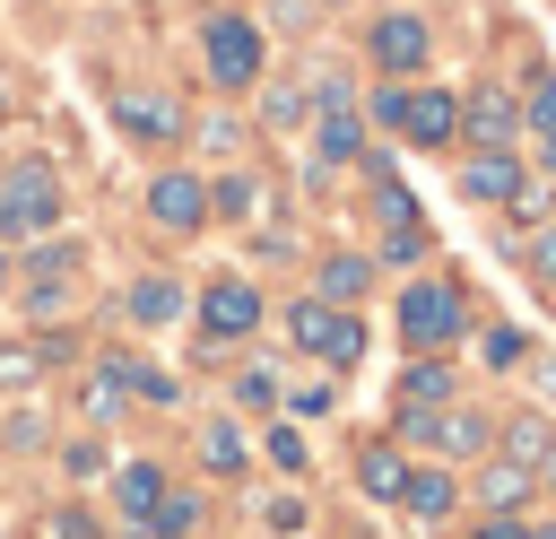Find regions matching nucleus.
I'll use <instances>...</instances> for the list:
<instances>
[{
	"instance_id": "f257e3e1",
	"label": "nucleus",
	"mask_w": 556,
	"mask_h": 539,
	"mask_svg": "<svg viewBox=\"0 0 556 539\" xmlns=\"http://www.w3.org/2000/svg\"><path fill=\"white\" fill-rule=\"evenodd\" d=\"M391 322H400V339H408L417 356H460V339H469L478 304H469V287H460V278L417 270V278L391 296Z\"/></svg>"
},
{
	"instance_id": "f03ea898",
	"label": "nucleus",
	"mask_w": 556,
	"mask_h": 539,
	"mask_svg": "<svg viewBox=\"0 0 556 539\" xmlns=\"http://www.w3.org/2000/svg\"><path fill=\"white\" fill-rule=\"evenodd\" d=\"M61 217H70V191H61L52 156H9L0 165V243L26 252L43 235H61Z\"/></svg>"
},
{
	"instance_id": "7ed1b4c3",
	"label": "nucleus",
	"mask_w": 556,
	"mask_h": 539,
	"mask_svg": "<svg viewBox=\"0 0 556 539\" xmlns=\"http://www.w3.org/2000/svg\"><path fill=\"white\" fill-rule=\"evenodd\" d=\"M200 61H208V87H217L226 104H243V96L261 87V70H269V35H261V17H243V9H208V17H200Z\"/></svg>"
},
{
	"instance_id": "20e7f679",
	"label": "nucleus",
	"mask_w": 556,
	"mask_h": 539,
	"mask_svg": "<svg viewBox=\"0 0 556 539\" xmlns=\"http://www.w3.org/2000/svg\"><path fill=\"white\" fill-rule=\"evenodd\" d=\"M287 348H295V356H313L321 374H356V365H365V348H374V330H365V313H348V304L295 296V304H287Z\"/></svg>"
},
{
	"instance_id": "39448f33",
	"label": "nucleus",
	"mask_w": 556,
	"mask_h": 539,
	"mask_svg": "<svg viewBox=\"0 0 556 539\" xmlns=\"http://www.w3.org/2000/svg\"><path fill=\"white\" fill-rule=\"evenodd\" d=\"M113 130L130 139V148H148V156H174L182 139H191V104L174 96V87H156V78H130V87H113Z\"/></svg>"
},
{
	"instance_id": "423d86ee",
	"label": "nucleus",
	"mask_w": 556,
	"mask_h": 539,
	"mask_svg": "<svg viewBox=\"0 0 556 539\" xmlns=\"http://www.w3.org/2000/svg\"><path fill=\"white\" fill-rule=\"evenodd\" d=\"M452 183H460V200H478V209H504V226H530V217H547V200L530 191V165H521L513 148H469Z\"/></svg>"
},
{
	"instance_id": "0eeeda50",
	"label": "nucleus",
	"mask_w": 556,
	"mask_h": 539,
	"mask_svg": "<svg viewBox=\"0 0 556 539\" xmlns=\"http://www.w3.org/2000/svg\"><path fill=\"white\" fill-rule=\"evenodd\" d=\"M374 209H382V270H417L426 261V217H417V200H408V183L374 156Z\"/></svg>"
},
{
	"instance_id": "6e6552de",
	"label": "nucleus",
	"mask_w": 556,
	"mask_h": 539,
	"mask_svg": "<svg viewBox=\"0 0 556 539\" xmlns=\"http://www.w3.org/2000/svg\"><path fill=\"white\" fill-rule=\"evenodd\" d=\"M426 52H434V35H426V17H417V9H382V17L365 26V61H374L382 78H417V70H426Z\"/></svg>"
},
{
	"instance_id": "1a4fd4ad",
	"label": "nucleus",
	"mask_w": 556,
	"mask_h": 539,
	"mask_svg": "<svg viewBox=\"0 0 556 539\" xmlns=\"http://www.w3.org/2000/svg\"><path fill=\"white\" fill-rule=\"evenodd\" d=\"M148 226H165V235H208V174H191V165L148 174Z\"/></svg>"
},
{
	"instance_id": "9d476101",
	"label": "nucleus",
	"mask_w": 556,
	"mask_h": 539,
	"mask_svg": "<svg viewBox=\"0 0 556 539\" xmlns=\"http://www.w3.org/2000/svg\"><path fill=\"white\" fill-rule=\"evenodd\" d=\"M261 322H269V304H261V287H252L243 270H226V278L200 287V330H208V339H252Z\"/></svg>"
},
{
	"instance_id": "9b49d317",
	"label": "nucleus",
	"mask_w": 556,
	"mask_h": 539,
	"mask_svg": "<svg viewBox=\"0 0 556 539\" xmlns=\"http://www.w3.org/2000/svg\"><path fill=\"white\" fill-rule=\"evenodd\" d=\"M374 287H382V261H374V252H356V243L313 252V287H304V296H321V304H348V313H356Z\"/></svg>"
},
{
	"instance_id": "f8f14e48",
	"label": "nucleus",
	"mask_w": 556,
	"mask_h": 539,
	"mask_svg": "<svg viewBox=\"0 0 556 539\" xmlns=\"http://www.w3.org/2000/svg\"><path fill=\"white\" fill-rule=\"evenodd\" d=\"M460 139H478V148H521V96L495 87V78H478V87L460 96Z\"/></svg>"
},
{
	"instance_id": "ddd939ff",
	"label": "nucleus",
	"mask_w": 556,
	"mask_h": 539,
	"mask_svg": "<svg viewBox=\"0 0 556 539\" xmlns=\"http://www.w3.org/2000/svg\"><path fill=\"white\" fill-rule=\"evenodd\" d=\"M400 139L417 156H443L460 139V87H408V113H400Z\"/></svg>"
},
{
	"instance_id": "4468645a",
	"label": "nucleus",
	"mask_w": 556,
	"mask_h": 539,
	"mask_svg": "<svg viewBox=\"0 0 556 539\" xmlns=\"http://www.w3.org/2000/svg\"><path fill=\"white\" fill-rule=\"evenodd\" d=\"M304 156H313L321 174L356 165V156H365V113H356V104H313V122H304Z\"/></svg>"
},
{
	"instance_id": "2eb2a0df",
	"label": "nucleus",
	"mask_w": 556,
	"mask_h": 539,
	"mask_svg": "<svg viewBox=\"0 0 556 539\" xmlns=\"http://www.w3.org/2000/svg\"><path fill=\"white\" fill-rule=\"evenodd\" d=\"M460 496H469L478 513H513V522H521V513L539 504V478H530L521 461H504V452H486V461H478V478H469Z\"/></svg>"
},
{
	"instance_id": "dca6fc26",
	"label": "nucleus",
	"mask_w": 556,
	"mask_h": 539,
	"mask_svg": "<svg viewBox=\"0 0 556 539\" xmlns=\"http://www.w3.org/2000/svg\"><path fill=\"white\" fill-rule=\"evenodd\" d=\"M261 209H278V200H269V183L252 165H217L208 174V226H252Z\"/></svg>"
},
{
	"instance_id": "f3484780",
	"label": "nucleus",
	"mask_w": 556,
	"mask_h": 539,
	"mask_svg": "<svg viewBox=\"0 0 556 539\" xmlns=\"http://www.w3.org/2000/svg\"><path fill=\"white\" fill-rule=\"evenodd\" d=\"M469 496H460V478H452V461H408V487H400V513L408 522H452Z\"/></svg>"
},
{
	"instance_id": "a211bd4d",
	"label": "nucleus",
	"mask_w": 556,
	"mask_h": 539,
	"mask_svg": "<svg viewBox=\"0 0 556 539\" xmlns=\"http://www.w3.org/2000/svg\"><path fill=\"white\" fill-rule=\"evenodd\" d=\"M70 356V339L61 330H26V339H0V391H35L52 365Z\"/></svg>"
},
{
	"instance_id": "6ab92c4d",
	"label": "nucleus",
	"mask_w": 556,
	"mask_h": 539,
	"mask_svg": "<svg viewBox=\"0 0 556 539\" xmlns=\"http://www.w3.org/2000/svg\"><path fill=\"white\" fill-rule=\"evenodd\" d=\"M165 496H174L165 461H122V469H113V513H122L130 530H139V522H148V513H156Z\"/></svg>"
},
{
	"instance_id": "aec40b11",
	"label": "nucleus",
	"mask_w": 556,
	"mask_h": 539,
	"mask_svg": "<svg viewBox=\"0 0 556 539\" xmlns=\"http://www.w3.org/2000/svg\"><path fill=\"white\" fill-rule=\"evenodd\" d=\"M356 487H365L374 504H400V487H408V452H400L391 435H365V443H356Z\"/></svg>"
},
{
	"instance_id": "412c9836",
	"label": "nucleus",
	"mask_w": 556,
	"mask_h": 539,
	"mask_svg": "<svg viewBox=\"0 0 556 539\" xmlns=\"http://www.w3.org/2000/svg\"><path fill=\"white\" fill-rule=\"evenodd\" d=\"M486 443H495V417L469 409V400H452L443 409V435H434V461H486Z\"/></svg>"
},
{
	"instance_id": "4be33fe9",
	"label": "nucleus",
	"mask_w": 556,
	"mask_h": 539,
	"mask_svg": "<svg viewBox=\"0 0 556 539\" xmlns=\"http://www.w3.org/2000/svg\"><path fill=\"white\" fill-rule=\"evenodd\" d=\"M191 452H200L208 478H243V469H252V435H243L235 417H208V426L191 435Z\"/></svg>"
},
{
	"instance_id": "5701e85b",
	"label": "nucleus",
	"mask_w": 556,
	"mask_h": 539,
	"mask_svg": "<svg viewBox=\"0 0 556 539\" xmlns=\"http://www.w3.org/2000/svg\"><path fill=\"white\" fill-rule=\"evenodd\" d=\"M191 296H182V278H165V270H148V278H130V296H122V313L139 322V330H165L174 313H182Z\"/></svg>"
},
{
	"instance_id": "b1692460",
	"label": "nucleus",
	"mask_w": 556,
	"mask_h": 539,
	"mask_svg": "<svg viewBox=\"0 0 556 539\" xmlns=\"http://www.w3.org/2000/svg\"><path fill=\"white\" fill-rule=\"evenodd\" d=\"M400 400H417V409H452V400H460L452 356H417V365H408V383H400Z\"/></svg>"
},
{
	"instance_id": "393cba45",
	"label": "nucleus",
	"mask_w": 556,
	"mask_h": 539,
	"mask_svg": "<svg viewBox=\"0 0 556 539\" xmlns=\"http://www.w3.org/2000/svg\"><path fill=\"white\" fill-rule=\"evenodd\" d=\"M200 522H208V504H200L191 487H174V496L139 522V539H200Z\"/></svg>"
},
{
	"instance_id": "a878e982",
	"label": "nucleus",
	"mask_w": 556,
	"mask_h": 539,
	"mask_svg": "<svg viewBox=\"0 0 556 539\" xmlns=\"http://www.w3.org/2000/svg\"><path fill=\"white\" fill-rule=\"evenodd\" d=\"M504 243H513V252L530 261V278L556 296V209H547V217H530V226H521V235H504Z\"/></svg>"
},
{
	"instance_id": "bb28decb",
	"label": "nucleus",
	"mask_w": 556,
	"mask_h": 539,
	"mask_svg": "<svg viewBox=\"0 0 556 539\" xmlns=\"http://www.w3.org/2000/svg\"><path fill=\"white\" fill-rule=\"evenodd\" d=\"M113 365H122L130 400H148V409H174V400H182V374H165V365H148V356H113Z\"/></svg>"
},
{
	"instance_id": "cd10ccee",
	"label": "nucleus",
	"mask_w": 556,
	"mask_h": 539,
	"mask_svg": "<svg viewBox=\"0 0 556 539\" xmlns=\"http://www.w3.org/2000/svg\"><path fill=\"white\" fill-rule=\"evenodd\" d=\"M122 400H130L122 365H113V356H96V365H87V383H78V409H87V417H122Z\"/></svg>"
},
{
	"instance_id": "c85d7f7f",
	"label": "nucleus",
	"mask_w": 556,
	"mask_h": 539,
	"mask_svg": "<svg viewBox=\"0 0 556 539\" xmlns=\"http://www.w3.org/2000/svg\"><path fill=\"white\" fill-rule=\"evenodd\" d=\"M547 435H556L547 417H504V426H495V452H504V461H521V469H539Z\"/></svg>"
},
{
	"instance_id": "c756f323",
	"label": "nucleus",
	"mask_w": 556,
	"mask_h": 539,
	"mask_svg": "<svg viewBox=\"0 0 556 539\" xmlns=\"http://www.w3.org/2000/svg\"><path fill=\"white\" fill-rule=\"evenodd\" d=\"M191 139H200L217 165H252V156H243V122H235V113H200V122H191Z\"/></svg>"
},
{
	"instance_id": "7c9ffc66",
	"label": "nucleus",
	"mask_w": 556,
	"mask_h": 539,
	"mask_svg": "<svg viewBox=\"0 0 556 539\" xmlns=\"http://www.w3.org/2000/svg\"><path fill=\"white\" fill-rule=\"evenodd\" d=\"M261 452H269V469H287V478H304V469H313V443H304V426H295V417H278V426L261 435Z\"/></svg>"
},
{
	"instance_id": "2f4dec72",
	"label": "nucleus",
	"mask_w": 556,
	"mask_h": 539,
	"mask_svg": "<svg viewBox=\"0 0 556 539\" xmlns=\"http://www.w3.org/2000/svg\"><path fill=\"white\" fill-rule=\"evenodd\" d=\"M278 409H287L295 426H304V417H330V409H339V374H321V383H287Z\"/></svg>"
},
{
	"instance_id": "473e14b6",
	"label": "nucleus",
	"mask_w": 556,
	"mask_h": 539,
	"mask_svg": "<svg viewBox=\"0 0 556 539\" xmlns=\"http://www.w3.org/2000/svg\"><path fill=\"white\" fill-rule=\"evenodd\" d=\"M478 356H486V365H495V374H513V365H521V356H530V339H521V330H513V322H486V330H478Z\"/></svg>"
},
{
	"instance_id": "72a5a7b5",
	"label": "nucleus",
	"mask_w": 556,
	"mask_h": 539,
	"mask_svg": "<svg viewBox=\"0 0 556 539\" xmlns=\"http://www.w3.org/2000/svg\"><path fill=\"white\" fill-rule=\"evenodd\" d=\"M278 365H235V409H278Z\"/></svg>"
},
{
	"instance_id": "f704fd0d",
	"label": "nucleus",
	"mask_w": 556,
	"mask_h": 539,
	"mask_svg": "<svg viewBox=\"0 0 556 539\" xmlns=\"http://www.w3.org/2000/svg\"><path fill=\"white\" fill-rule=\"evenodd\" d=\"M521 130H556V70H547V61L530 70V96H521Z\"/></svg>"
},
{
	"instance_id": "c9c22d12",
	"label": "nucleus",
	"mask_w": 556,
	"mask_h": 539,
	"mask_svg": "<svg viewBox=\"0 0 556 539\" xmlns=\"http://www.w3.org/2000/svg\"><path fill=\"white\" fill-rule=\"evenodd\" d=\"M356 113H365V130H391V139H400V113H408V87H374V96H365Z\"/></svg>"
},
{
	"instance_id": "e433bc0d",
	"label": "nucleus",
	"mask_w": 556,
	"mask_h": 539,
	"mask_svg": "<svg viewBox=\"0 0 556 539\" xmlns=\"http://www.w3.org/2000/svg\"><path fill=\"white\" fill-rule=\"evenodd\" d=\"M261 522H269V530H278V539H295V530H304V522H313V504H304V496H295V487H278V496H269V504H261Z\"/></svg>"
},
{
	"instance_id": "4c0bfd02",
	"label": "nucleus",
	"mask_w": 556,
	"mask_h": 539,
	"mask_svg": "<svg viewBox=\"0 0 556 539\" xmlns=\"http://www.w3.org/2000/svg\"><path fill=\"white\" fill-rule=\"evenodd\" d=\"M261 122H269V130H295V122H313V104H304L295 87H269V96H261Z\"/></svg>"
},
{
	"instance_id": "58836bf2",
	"label": "nucleus",
	"mask_w": 556,
	"mask_h": 539,
	"mask_svg": "<svg viewBox=\"0 0 556 539\" xmlns=\"http://www.w3.org/2000/svg\"><path fill=\"white\" fill-rule=\"evenodd\" d=\"M52 539H96V522H87L78 504H61V513H52Z\"/></svg>"
},
{
	"instance_id": "ea45409f",
	"label": "nucleus",
	"mask_w": 556,
	"mask_h": 539,
	"mask_svg": "<svg viewBox=\"0 0 556 539\" xmlns=\"http://www.w3.org/2000/svg\"><path fill=\"white\" fill-rule=\"evenodd\" d=\"M9 452H26V443H43V417H9V435H0Z\"/></svg>"
},
{
	"instance_id": "a19ab883",
	"label": "nucleus",
	"mask_w": 556,
	"mask_h": 539,
	"mask_svg": "<svg viewBox=\"0 0 556 539\" xmlns=\"http://www.w3.org/2000/svg\"><path fill=\"white\" fill-rule=\"evenodd\" d=\"M61 461H70V478H96V469H104V452H96V443H70Z\"/></svg>"
},
{
	"instance_id": "79ce46f5",
	"label": "nucleus",
	"mask_w": 556,
	"mask_h": 539,
	"mask_svg": "<svg viewBox=\"0 0 556 539\" xmlns=\"http://www.w3.org/2000/svg\"><path fill=\"white\" fill-rule=\"evenodd\" d=\"M530 383H539V400L556 409V348H547V356H530Z\"/></svg>"
},
{
	"instance_id": "37998d69",
	"label": "nucleus",
	"mask_w": 556,
	"mask_h": 539,
	"mask_svg": "<svg viewBox=\"0 0 556 539\" xmlns=\"http://www.w3.org/2000/svg\"><path fill=\"white\" fill-rule=\"evenodd\" d=\"M521 522H530V513H521ZM521 522H513V513H486V522H478L469 539H521Z\"/></svg>"
},
{
	"instance_id": "c03bdc74",
	"label": "nucleus",
	"mask_w": 556,
	"mask_h": 539,
	"mask_svg": "<svg viewBox=\"0 0 556 539\" xmlns=\"http://www.w3.org/2000/svg\"><path fill=\"white\" fill-rule=\"evenodd\" d=\"M530 478H539V496L556 504V435H547V452H539V469H530Z\"/></svg>"
},
{
	"instance_id": "a18cd8bd",
	"label": "nucleus",
	"mask_w": 556,
	"mask_h": 539,
	"mask_svg": "<svg viewBox=\"0 0 556 539\" xmlns=\"http://www.w3.org/2000/svg\"><path fill=\"white\" fill-rule=\"evenodd\" d=\"M9 113H17V70L0 61V122H9Z\"/></svg>"
},
{
	"instance_id": "49530a36",
	"label": "nucleus",
	"mask_w": 556,
	"mask_h": 539,
	"mask_svg": "<svg viewBox=\"0 0 556 539\" xmlns=\"http://www.w3.org/2000/svg\"><path fill=\"white\" fill-rule=\"evenodd\" d=\"M0 296H17V252L0 243Z\"/></svg>"
},
{
	"instance_id": "de8ad7c7",
	"label": "nucleus",
	"mask_w": 556,
	"mask_h": 539,
	"mask_svg": "<svg viewBox=\"0 0 556 539\" xmlns=\"http://www.w3.org/2000/svg\"><path fill=\"white\" fill-rule=\"evenodd\" d=\"M539 174L556 183V130H539Z\"/></svg>"
},
{
	"instance_id": "09e8293b",
	"label": "nucleus",
	"mask_w": 556,
	"mask_h": 539,
	"mask_svg": "<svg viewBox=\"0 0 556 539\" xmlns=\"http://www.w3.org/2000/svg\"><path fill=\"white\" fill-rule=\"evenodd\" d=\"M521 539H556V522H521Z\"/></svg>"
},
{
	"instance_id": "8fccbe9b",
	"label": "nucleus",
	"mask_w": 556,
	"mask_h": 539,
	"mask_svg": "<svg viewBox=\"0 0 556 539\" xmlns=\"http://www.w3.org/2000/svg\"><path fill=\"white\" fill-rule=\"evenodd\" d=\"M313 9H348V0H313Z\"/></svg>"
}]
</instances>
